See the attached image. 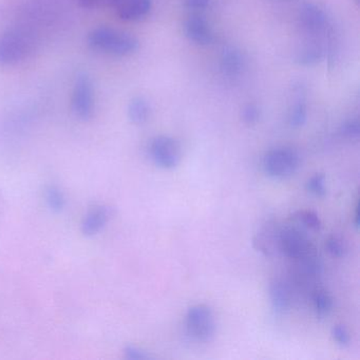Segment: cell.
<instances>
[{
  "instance_id": "cell-5",
  "label": "cell",
  "mask_w": 360,
  "mask_h": 360,
  "mask_svg": "<svg viewBox=\"0 0 360 360\" xmlns=\"http://www.w3.org/2000/svg\"><path fill=\"white\" fill-rule=\"evenodd\" d=\"M148 151L153 163L162 169H174L182 157L180 144L167 136H155L149 144Z\"/></svg>"
},
{
  "instance_id": "cell-28",
  "label": "cell",
  "mask_w": 360,
  "mask_h": 360,
  "mask_svg": "<svg viewBox=\"0 0 360 360\" xmlns=\"http://www.w3.org/2000/svg\"><path fill=\"white\" fill-rule=\"evenodd\" d=\"M356 1H358V0H356Z\"/></svg>"
},
{
  "instance_id": "cell-18",
  "label": "cell",
  "mask_w": 360,
  "mask_h": 360,
  "mask_svg": "<svg viewBox=\"0 0 360 360\" xmlns=\"http://www.w3.org/2000/svg\"><path fill=\"white\" fill-rule=\"evenodd\" d=\"M294 218L311 231H319L321 229V220L315 212L299 210L294 214Z\"/></svg>"
},
{
  "instance_id": "cell-14",
  "label": "cell",
  "mask_w": 360,
  "mask_h": 360,
  "mask_svg": "<svg viewBox=\"0 0 360 360\" xmlns=\"http://www.w3.org/2000/svg\"><path fill=\"white\" fill-rule=\"evenodd\" d=\"M243 58L236 48L229 47L224 49L221 56V69L229 75H236L241 72L243 68Z\"/></svg>"
},
{
  "instance_id": "cell-6",
  "label": "cell",
  "mask_w": 360,
  "mask_h": 360,
  "mask_svg": "<svg viewBox=\"0 0 360 360\" xmlns=\"http://www.w3.org/2000/svg\"><path fill=\"white\" fill-rule=\"evenodd\" d=\"M72 110L79 119L88 121L94 110V88L89 77L79 75L72 94Z\"/></svg>"
},
{
  "instance_id": "cell-13",
  "label": "cell",
  "mask_w": 360,
  "mask_h": 360,
  "mask_svg": "<svg viewBox=\"0 0 360 360\" xmlns=\"http://www.w3.org/2000/svg\"><path fill=\"white\" fill-rule=\"evenodd\" d=\"M150 105L142 96L132 98L128 106V117L130 121L136 125H142L148 121L150 117Z\"/></svg>"
},
{
  "instance_id": "cell-25",
  "label": "cell",
  "mask_w": 360,
  "mask_h": 360,
  "mask_svg": "<svg viewBox=\"0 0 360 360\" xmlns=\"http://www.w3.org/2000/svg\"><path fill=\"white\" fill-rule=\"evenodd\" d=\"M332 337L341 347H347L351 342L349 330L341 324H337L332 328Z\"/></svg>"
},
{
  "instance_id": "cell-8",
  "label": "cell",
  "mask_w": 360,
  "mask_h": 360,
  "mask_svg": "<svg viewBox=\"0 0 360 360\" xmlns=\"http://www.w3.org/2000/svg\"><path fill=\"white\" fill-rule=\"evenodd\" d=\"M110 6L121 20L138 22L150 12L151 0H111Z\"/></svg>"
},
{
  "instance_id": "cell-19",
  "label": "cell",
  "mask_w": 360,
  "mask_h": 360,
  "mask_svg": "<svg viewBox=\"0 0 360 360\" xmlns=\"http://www.w3.org/2000/svg\"><path fill=\"white\" fill-rule=\"evenodd\" d=\"M307 105H305L303 101L299 100L298 102L294 105V107H292L290 112L288 121H290V126L295 128L301 127V126L304 125L305 122H307Z\"/></svg>"
},
{
  "instance_id": "cell-27",
  "label": "cell",
  "mask_w": 360,
  "mask_h": 360,
  "mask_svg": "<svg viewBox=\"0 0 360 360\" xmlns=\"http://www.w3.org/2000/svg\"><path fill=\"white\" fill-rule=\"evenodd\" d=\"M212 0H184L185 6L191 10H204L210 7Z\"/></svg>"
},
{
  "instance_id": "cell-23",
  "label": "cell",
  "mask_w": 360,
  "mask_h": 360,
  "mask_svg": "<svg viewBox=\"0 0 360 360\" xmlns=\"http://www.w3.org/2000/svg\"><path fill=\"white\" fill-rule=\"evenodd\" d=\"M341 134L351 140H357L360 136V125L357 120H349L345 122L340 128Z\"/></svg>"
},
{
  "instance_id": "cell-3",
  "label": "cell",
  "mask_w": 360,
  "mask_h": 360,
  "mask_svg": "<svg viewBox=\"0 0 360 360\" xmlns=\"http://www.w3.org/2000/svg\"><path fill=\"white\" fill-rule=\"evenodd\" d=\"M262 164L267 176L274 180H285L298 170L300 158L294 149L281 147L265 153Z\"/></svg>"
},
{
  "instance_id": "cell-26",
  "label": "cell",
  "mask_w": 360,
  "mask_h": 360,
  "mask_svg": "<svg viewBox=\"0 0 360 360\" xmlns=\"http://www.w3.org/2000/svg\"><path fill=\"white\" fill-rule=\"evenodd\" d=\"M79 5L86 9H96L103 6H110L111 0H77Z\"/></svg>"
},
{
  "instance_id": "cell-11",
  "label": "cell",
  "mask_w": 360,
  "mask_h": 360,
  "mask_svg": "<svg viewBox=\"0 0 360 360\" xmlns=\"http://www.w3.org/2000/svg\"><path fill=\"white\" fill-rule=\"evenodd\" d=\"M299 22L307 32L318 33L326 28L328 18L321 8L314 4H307L300 9Z\"/></svg>"
},
{
  "instance_id": "cell-2",
  "label": "cell",
  "mask_w": 360,
  "mask_h": 360,
  "mask_svg": "<svg viewBox=\"0 0 360 360\" xmlns=\"http://www.w3.org/2000/svg\"><path fill=\"white\" fill-rule=\"evenodd\" d=\"M35 51V39L24 30H10L0 35V66L20 64Z\"/></svg>"
},
{
  "instance_id": "cell-22",
  "label": "cell",
  "mask_w": 360,
  "mask_h": 360,
  "mask_svg": "<svg viewBox=\"0 0 360 360\" xmlns=\"http://www.w3.org/2000/svg\"><path fill=\"white\" fill-rule=\"evenodd\" d=\"M242 120L246 125H256L260 120V109L254 104L246 105L242 110Z\"/></svg>"
},
{
  "instance_id": "cell-17",
  "label": "cell",
  "mask_w": 360,
  "mask_h": 360,
  "mask_svg": "<svg viewBox=\"0 0 360 360\" xmlns=\"http://www.w3.org/2000/svg\"><path fill=\"white\" fill-rule=\"evenodd\" d=\"M314 307L318 317H326L333 309L332 297L326 290H318L314 295Z\"/></svg>"
},
{
  "instance_id": "cell-21",
  "label": "cell",
  "mask_w": 360,
  "mask_h": 360,
  "mask_svg": "<svg viewBox=\"0 0 360 360\" xmlns=\"http://www.w3.org/2000/svg\"><path fill=\"white\" fill-rule=\"evenodd\" d=\"M326 250L335 258H341L347 252V246L340 237L332 236L326 241Z\"/></svg>"
},
{
  "instance_id": "cell-15",
  "label": "cell",
  "mask_w": 360,
  "mask_h": 360,
  "mask_svg": "<svg viewBox=\"0 0 360 360\" xmlns=\"http://www.w3.org/2000/svg\"><path fill=\"white\" fill-rule=\"evenodd\" d=\"M45 201L48 208L54 214H60L66 207V198L60 187L48 185L45 188Z\"/></svg>"
},
{
  "instance_id": "cell-1",
  "label": "cell",
  "mask_w": 360,
  "mask_h": 360,
  "mask_svg": "<svg viewBox=\"0 0 360 360\" xmlns=\"http://www.w3.org/2000/svg\"><path fill=\"white\" fill-rule=\"evenodd\" d=\"M88 44L96 51L117 56H130L134 53L140 46L138 39L134 35L107 27L91 31L88 37Z\"/></svg>"
},
{
  "instance_id": "cell-7",
  "label": "cell",
  "mask_w": 360,
  "mask_h": 360,
  "mask_svg": "<svg viewBox=\"0 0 360 360\" xmlns=\"http://www.w3.org/2000/svg\"><path fill=\"white\" fill-rule=\"evenodd\" d=\"M278 248L292 259H301L311 252V245L307 236L295 229L286 226L278 233Z\"/></svg>"
},
{
  "instance_id": "cell-9",
  "label": "cell",
  "mask_w": 360,
  "mask_h": 360,
  "mask_svg": "<svg viewBox=\"0 0 360 360\" xmlns=\"http://www.w3.org/2000/svg\"><path fill=\"white\" fill-rule=\"evenodd\" d=\"M112 212L107 205L94 206L88 210L82 221L81 231L85 237H94L100 233L108 224Z\"/></svg>"
},
{
  "instance_id": "cell-4",
  "label": "cell",
  "mask_w": 360,
  "mask_h": 360,
  "mask_svg": "<svg viewBox=\"0 0 360 360\" xmlns=\"http://www.w3.org/2000/svg\"><path fill=\"white\" fill-rule=\"evenodd\" d=\"M188 334L200 342H210L216 335V320L207 305L197 304L189 307L186 314Z\"/></svg>"
},
{
  "instance_id": "cell-24",
  "label": "cell",
  "mask_w": 360,
  "mask_h": 360,
  "mask_svg": "<svg viewBox=\"0 0 360 360\" xmlns=\"http://www.w3.org/2000/svg\"><path fill=\"white\" fill-rule=\"evenodd\" d=\"M124 356L130 360H148L151 359L150 354L147 353L145 349L134 345H128L124 347Z\"/></svg>"
},
{
  "instance_id": "cell-16",
  "label": "cell",
  "mask_w": 360,
  "mask_h": 360,
  "mask_svg": "<svg viewBox=\"0 0 360 360\" xmlns=\"http://www.w3.org/2000/svg\"><path fill=\"white\" fill-rule=\"evenodd\" d=\"M322 56H323V52H322L320 46L311 44V45L305 46L298 52L296 56V62L302 65V66H311V65L319 63Z\"/></svg>"
},
{
  "instance_id": "cell-20",
  "label": "cell",
  "mask_w": 360,
  "mask_h": 360,
  "mask_svg": "<svg viewBox=\"0 0 360 360\" xmlns=\"http://www.w3.org/2000/svg\"><path fill=\"white\" fill-rule=\"evenodd\" d=\"M307 188L311 195L318 198L324 197L326 195V176L322 174H317L311 176L307 183Z\"/></svg>"
},
{
  "instance_id": "cell-10",
  "label": "cell",
  "mask_w": 360,
  "mask_h": 360,
  "mask_svg": "<svg viewBox=\"0 0 360 360\" xmlns=\"http://www.w3.org/2000/svg\"><path fill=\"white\" fill-rule=\"evenodd\" d=\"M185 34L187 39L200 46L210 45L214 41V34L205 18L193 15L185 22Z\"/></svg>"
},
{
  "instance_id": "cell-12",
  "label": "cell",
  "mask_w": 360,
  "mask_h": 360,
  "mask_svg": "<svg viewBox=\"0 0 360 360\" xmlns=\"http://www.w3.org/2000/svg\"><path fill=\"white\" fill-rule=\"evenodd\" d=\"M269 299L276 313L284 314L290 307V292L285 283L280 280H274L269 284Z\"/></svg>"
}]
</instances>
